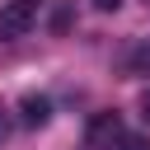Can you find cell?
Returning <instances> with one entry per match:
<instances>
[{
	"instance_id": "6da1fadb",
	"label": "cell",
	"mask_w": 150,
	"mask_h": 150,
	"mask_svg": "<svg viewBox=\"0 0 150 150\" xmlns=\"http://www.w3.org/2000/svg\"><path fill=\"white\" fill-rule=\"evenodd\" d=\"M38 9H42V0H9V5L0 9V42L23 38V33L38 23Z\"/></svg>"
},
{
	"instance_id": "7a4b0ae2",
	"label": "cell",
	"mask_w": 150,
	"mask_h": 150,
	"mask_svg": "<svg viewBox=\"0 0 150 150\" xmlns=\"http://www.w3.org/2000/svg\"><path fill=\"white\" fill-rule=\"evenodd\" d=\"M117 141H122V112H94L84 131V150H112Z\"/></svg>"
},
{
	"instance_id": "3957f363",
	"label": "cell",
	"mask_w": 150,
	"mask_h": 150,
	"mask_svg": "<svg viewBox=\"0 0 150 150\" xmlns=\"http://www.w3.org/2000/svg\"><path fill=\"white\" fill-rule=\"evenodd\" d=\"M19 117H23V127H42V122L52 117V103H47L42 94H28V98L19 103Z\"/></svg>"
},
{
	"instance_id": "277c9868",
	"label": "cell",
	"mask_w": 150,
	"mask_h": 150,
	"mask_svg": "<svg viewBox=\"0 0 150 150\" xmlns=\"http://www.w3.org/2000/svg\"><path fill=\"white\" fill-rule=\"evenodd\" d=\"M127 66H131V75H150V38L131 52V61H127Z\"/></svg>"
},
{
	"instance_id": "5b68a950",
	"label": "cell",
	"mask_w": 150,
	"mask_h": 150,
	"mask_svg": "<svg viewBox=\"0 0 150 150\" xmlns=\"http://www.w3.org/2000/svg\"><path fill=\"white\" fill-rule=\"evenodd\" d=\"M112 150H150V136H122Z\"/></svg>"
},
{
	"instance_id": "8992f818",
	"label": "cell",
	"mask_w": 150,
	"mask_h": 150,
	"mask_svg": "<svg viewBox=\"0 0 150 150\" xmlns=\"http://www.w3.org/2000/svg\"><path fill=\"white\" fill-rule=\"evenodd\" d=\"M66 23H70V5L61 0V5H56V19H52V28H56V33H66Z\"/></svg>"
},
{
	"instance_id": "52a82bcc",
	"label": "cell",
	"mask_w": 150,
	"mask_h": 150,
	"mask_svg": "<svg viewBox=\"0 0 150 150\" xmlns=\"http://www.w3.org/2000/svg\"><path fill=\"white\" fill-rule=\"evenodd\" d=\"M5 136H9V108L0 103V141H5Z\"/></svg>"
},
{
	"instance_id": "ba28073f",
	"label": "cell",
	"mask_w": 150,
	"mask_h": 150,
	"mask_svg": "<svg viewBox=\"0 0 150 150\" xmlns=\"http://www.w3.org/2000/svg\"><path fill=\"white\" fill-rule=\"evenodd\" d=\"M89 5H94V9H117L122 0H89Z\"/></svg>"
},
{
	"instance_id": "9c48e42d",
	"label": "cell",
	"mask_w": 150,
	"mask_h": 150,
	"mask_svg": "<svg viewBox=\"0 0 150 150\" xmlns=\"http://www.w3.org/2000/svg\"><path fill=\"white\" fill-rule=\"evenodd\" d=\"M141 117L150 122V89H145V98H141Z\"/></svg>"
},
{
	"instance_id": "30bf717a",
	"label": "cell",
	"mask_w": 150,
	"mask_h": 150,
	"mask_svg": "<svg viewBox=\"0 0 150 150\" xmlns=\"http://www.w3.org/2000/svg\"><path fill=\"white\" fill-rule=\"evenodd\" d=\"M145 5H150V0H145Z\"/></svg>"
}]
</instances>
